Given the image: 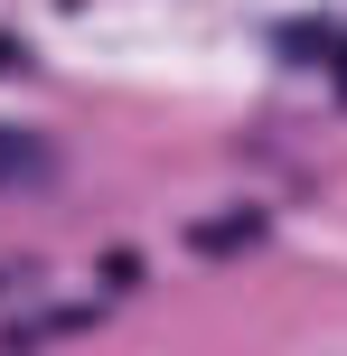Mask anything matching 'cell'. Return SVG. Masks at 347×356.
Masks as SVG:
<instances>
[{
    "mask_svg": "<svg viewBox=\"0 0 347 356\" xmlns=\"http://www.w3.org/2000/svg\"><path fill=\"white\" fill-rule=\"evenodd\" d=\"M47 178H56V150L38 141V131L0 122V197H29V188H47Z\"/></svg>",
    "mask_w": 347,
    "mask_h": 356,
    "instance_id": "cell-1",
    "label": "cell"
}]
</instances>
